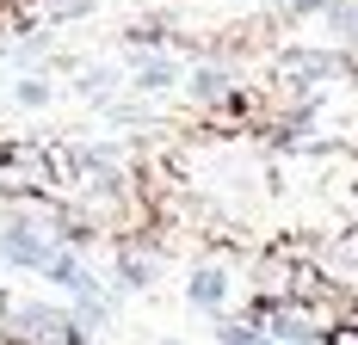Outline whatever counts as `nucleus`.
Masks as SVG:
<instances>
[{"label":"nucleus","instance_id":"nucleus-1","mask_svg":"<svg viewBox=\"0 0 358 345\" xmlns=\"http://www.w3.org/2000/svg\"><path fill=\"white\" fill-rule=\"evenodd\" d=\"M0 253H6V259H19V265H43V247H37L31 235H19V228H6V235H0Z\"/></svg>","mask_w":358,"mask_h":345},{"label":"nucleus","instance_id":"nucleus-2","mask_svg":"<svg viewBox=\"0 0 358 345\" xmlns=\"http://www.w3.org/2000/svg\"><path fill=\"white\" fill-rule=\"evenodd\" d=\"M192 302H204V309H216V302H222V284H216L210 272H204V277H192Z\"/></svg>","mask_w":358,"mask_h":345},{"label":"nucleus","instance_id":"nucleus-3","mask_svg":"<svg viewBox=\"0 0 358 345\" xmlns=\"http://www.w3.org/2000/svg\"><path fill=\"white\" fill-rule=\"evenodd\" d=\"M167 80H173L167 62H143V87H167Z\"/></svg>","mask_w":358,"mask_h":345},{"label":"nucleus","instance_id":"nucleus-4","mask_svg":"<svg viewBox=\"0 0 358 345\" xmlns=\"http://www.w3.org/2000/svg\"><path fill=\"white\" fill-rule=\"evenodd\" d=\"M43 99H50V93H43L37 80H25V87H19V105H43Z\"/></svg>","mask_w":358,"mask_h":345}]
</instances>
